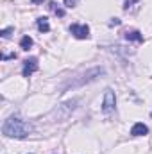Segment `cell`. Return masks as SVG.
I'll list each match as a JSON object with an SVG mask.
<instances>
[{"instance_id": "obj_11", "label": "cell", "mask_w": 152, "mask_h": 154, "mask_svg": "<svg viewBox=\"0 0 152 154\" xmlns=\"http://www.w3.org/2000/svg\"><path fill=\"white\" fill-rule=\"evenodd\" d=\"M48 7L57 14V16H65V9H61V7H57V4L56 2H48Z\"/></svg>"}, {"instance_id": "obj_9", "label": "cell", "mask_w": 152, "mask_h": 154, "mask_svg": "<svg viewBox=\"0 0 152 154\" xmlns=\"http://www.w3.org/2000/svg\"><path fill=\"white\" fill-rule=\"evenodd\" d=\"M36 25H38V29L41 32H48L50 31V23H48V18H45V16H41L36 20Z\"/></svg>"}, {"instance_id": "obj_2", "label": "cell", "mask_w": 152, "mask_h": 154, "mask_svg": "<svg viewBox=\"0 0 152 154\" xmlns=\"http://www.w3.org/2000/svg\"><path fill=\"white\" fill-rule=\"evenodd\" d=\"M106 75V70L102 68V66H95V68H90V70H86L84 74H81V75H77L75 79H72L65 88H63V91H68V90H77V88H82V86H86V84H90V82H93V81H97L99 77Z\"/></svg>"}, {"instance_id": "obj_8", "label": "cell", "mask_w": 152, "mask_h": 154, "mask_svg": "<svg viewBox=\"0 0 152 154\" xmlns=\"http://www.w3.org/2000/svg\"><path fill=\"white\" fill-rule=\"evenodd\" d=\"M125 39L127 41H138V43H141L143 41V34L140 31H127L125 32Z\"/></svg>"}, {"instance_id": "obj_7", "label": "cell", "mask_w": 152, "mask_h": 154, "mask_svg": "<svg viewBox=\"0 0 152 154\" xmlns=\"http://www.w3.org/2000/svg\"><path fill=\"white\" fill-rule=\"evenodd\" d=\"M149 133V127L143 124V122H136L132 127H131V134L132 136H145Z\"/></svg>"}, {"instance_id": "obj_3", "label": "cell", "mask_w": 152, "mask_h": 154, "mask_svg": "<svg viewBox=\"0 0 152 154\" xmlns=\"http://www.w3.org/2000/svg\"><path fill=\"white\" fill-rule=\"evenodd\" d=\"M77 104H79V99H72V100H66V102H63L61 106H57V109H56V116H57V120H65V118H68L70 113L77 108Z\"/></svg>"}, {"instance_id": "obj_6", "label": "cell", "mask_w": 152, "mask_h": 154, "mask_svg": "<svg viewBox=\"0 0 152 154\" xmlns=\"http://www.w3.org/2000/svg\"><path fill=\"white\" fill-rule=\"evenodd\" d=\"M34 72H38V59H36V57L25 59V61H23V68H22V75L29 79Z\"/></svg>"}, {"instance_id": "obj_4", "label": "cell", "mask_w": 152, "mask_h": 154, "mask_svg": "<svg viewBox=\"0 0 152 154\" xmlns=\"http://www.w3.org/2000/svg\"><path fill=\"white\" fill-rule=\"evenodd\" d=\"M114 106H116V95H114V91L111 88H108L106 93H104V100H102V111L106 115H109L114 109Z\"/></svg>"}, {"instance_id": "obj_14", "label": "cell", "mask_w": 152, "mask_h": 154, "mask_svg": "<svg viewBox=\"0 0 152 154\" xmlns=\"http://www.w3.org/2000/svg\"><path fill=\"white\" fill-rule=\"evenodd\" d=\"M13 57H16V56H14V54H5L2 59H4V61H7V59H13Z\"/></svg>"}, {"instance_id": "obj_5", "label": "cell", "mask_w": 152, "mask_h": 154, "mask_svg": "<svg viewBox=\"0 0 152 154\" xmlns=\"http://www.w3.org/2000/svg\"><path fill=\"white\" fill-rule=\"evenodd\" d=\"M70 32L77 39H88L90 38V27L86 23H72L70 25Z\"/></svg>"}, {"instance_id": "obj_12", "label": "cell", "mask_w": 152, "mask_h": 154, "mask_svg": "<svg viewBox=\"0 0 152 154\" xmlns=\"http://www.w3.org/2000/svg\"><path fill=\"white\" fill-rule=\"evenodd\" d=\"M13 31H14V27H7V29H2V31H0V36H2V38H9V34H11Z\"/></svg>"}, {"instance_id": "obj_10", "label": "cell", "mask_w": 152, "mask_h": 154, "mask_svg": "<svg viewBox=\"0 0 152 154\" xmlns=\"http://www.w3.org/2000/svg\"><path fill=\"white\" fill-rule=\"evenodd\" d=\"M20 47H22L23 50H29V48L32 47V38H31V36H23V38L20 39Z\"/></svg>"}, {"instance_id": "obj_13", "label": "cell", "mask_w": 152, "mask_h": 154, "mask_svg": "<svg viewBox=\"0 0 152 154\" xmlns=\"http://www.w3.org/2000/svg\"><path fill=\"white\" fill-rule=\"evenodd\" d=\"M63 2H65L66 7H75L77 4H79V0H63Z\"/></svg>"}, {"instance_id": "obj_1", "label": "cell", "mask_w": 152, "mask_h": 154, "mask_svg": "<svg viewBox=\"0 0 152 154\" xmlns=\"http://www.w3.org/2000/svg\"><path fill=\"white\" fill-rule=\"evenodd\" d=\"M32 131H34V129H32V125H31L29 122H23L22 118H18V116H14V115L7 116V118L4 120V124H2V133H4L7 138L23 140V138H27Z\"/></svg>"}]
</instances>
